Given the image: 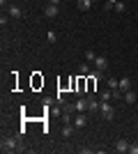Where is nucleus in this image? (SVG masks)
I'll return each mask as SVG.
<instances>
[{"label": "nucleus", "instance_id": "1", "mask_svg": "<svg viewBox=\"0 0 138 154\" xmlns=\"http://www.w3.org/2000/svg\"><path fill=\"white\" fill-rule=\"evenodd\" d=\"M0 149H2V152H16V149H21V147H19V140H16V138L7 136V138L0 140Z\"/></svg>", "mask_w": 138, "mask_h": 154}, {"label": "nucleus", "instance_id": "2", "mask_svg": "<svg viewBox=\"0 0 138 154\" xmlns=\"http://www.w3.org/2000/svg\"><path fill=\"white\" fill-rule=\"evenodd\" d=\"M99 113H101V117H104V120H113V117H115V106H113L111 101H101Z\"/></svg>", "mask_w": 138, "mask_h": 154}, {"label": "nucleus", "instance_id": "3", "mask_svg": "<svg viewBox=\"0 0 138 154\" xmlns=\"http://www.w3.org/2000/svg\"><path fill=\"white\" fill-rule=\"evenodd\" d=\"M74 127L76 129H83V127H87V115L85 113H76V115H74Z\"/></svg>", "mask_w": 138, "mask_h": 154}, {"label": "nucleus", "instance_id": "4", "mask_svg": "<svg viewBox=\"0 0 138 154\" xmlns=\"http://www.w3.org/2000/svg\"><path fill=\"white\" fill-rule=\"evenodd\" d=\"M101 108V101H99V97H87V110H90V113H97V110Z\"/></svg>", "mask_w": 138, "mask_h": 154}, {"label": "nucleus", "instance_id": "5", "mask_svg": "<svg viewBox=\"0 0 138 154\" xmlns=\"http://www.w3.org/2000/svg\"><path fill=\"white\" fill-rule=\"evenodd\" d=\"M94 69H99V71H106L108 69V58H104V55H97V60H94Z\"/></svg>", "mask_w": 138, "mask_h": 154}, {"label": "nucleus", "instance_id": "6", "mask_svg": "<svg viewBox=\"0 0 138 154\" xmlns=\"http://www.w3.org/2000/svg\"><path fill=\"white\" fill-rule=\"evenodd\" d=\"M74 131H76V127H74V124H65V127L60 129L62 138H72V136H74Z\"/></svg>", "mask_w": 138, "mask_h": 154}, {"label": "nucleus", "instance_id": "7", "mask_svg": "<svg viewBox=\"0 0 138 154\" xmlns=\"http://www.w3.org/2000/svg\"><path fill=\"white\" fill-rule=\"evenodd\" d=\"M9 16H12V19H21V16H23V9H21L19 5H9Z\"/></svg>", "mask_w": 138, "mask_h": 154}, {"label": "nucleus", "instance_id": "8", "mask_svg": "<svg viewBox=\"0 0 138 154\" xmlns=\"http://www.w3.org/2000/svg\"><path fill=\"white\" fill-rule=\"evenodd\" d=\"M118 90H122V92H129L131 90V81H129V78H120V85H118Z\"/></svg>", "mask_w": 138, "mask_h": 154}, {"label": "nucleus", "instance_id": "9", "mask_svg": "<svg viewBox=\"0 0 138 154\" xmlns=\"http://www.w3.org/2000/svg\"><path fill=\"white\" fill-rule=\"evenodd\" d=\"M115 152H129V143L122 140V138H120V140H115Z\"/></svg>", "mask_w": 138, "mask_h": 154}, {"label": "nucleus", "instance_id": "10", "mask_svg": "<svg viewBox=\"0 0 138 154\" xmlns=\"http://www.w3.org/2000/svg\"><path fill=\"white\" fill-rule=\"evenodd\" d=\"M44 14L48 16V19H53V16H58V5H46Z\"/></svg>", "mask_w": 138, "mask_h": 154}, {"label": "nucleus", "instance_id": "11", "mask_svg": "<svg viewBox=\"0 0 138 154\" xmlns=\"http://www.w3.org/2000/svg\"><path fill=\"white\" fill-rule=\"evenodd\" d=\"M92 2H94V0H78V2H76V7H78L81 12H87V9L92 7Z\"/></svg>", "mask_w": 138, "mask_h": 154}, {"label": "nucleus", "instance_id": "12", "mask_svg": "<svg viewBox=\"0 0 138 154\" xmlns=\"http://www.w3.org/2000/svg\"><path fill=\"white\" fill-rule=\"evenodd\" d=\"M99 101H113V90L108 88V90L99 92Z\"/></svg>", "mask_w": 138, "mask_h": 154}, {"label": "nucleus", "instance_id": "13", "mask_svg": "<svg viewBox=\"0 0 138 154\" xmlns=\"http://www.w3.org/2000/svg\"><path fill=\"white\" fill-rule=\"evenodd\" d=\"M74 106H76V113H85L87 110V99H78Z\"/></svg>", "mask_w": 138, "mask_h": 154}, {"label": "nucleus", "instance_id": "14", "mask_svg": "<svg viewBox=\"0 0 138 154\" xmlns=\"http://www.w3.org/2000/svg\"><path fill=\"white\" fill-rule=\"evenodd\" d=\"M124 101H127V103H136V92H133V90L124 92Z\"/></svg>", "mask_w": 138, "mask_h": 154}, {"label": "nucleus", "instance_id": "15", "mask_svg": "<svg viewBox=\"0 0 138 154\" xmlns=\"http://www.w3.org/2000/svg\"><path fill=\"white\" fill-rule=\"evenodd\" d=\"M106 85H108V88H111V90H118V85H120V81H118V78H106Z\"/></svg>", "mask_w": 138, "mask_h": 154}, {"label": "nucleus", "instance_id": "16", "mask_svg": "<svg viewBox=\"0 0 138 154\" xmlns=\"http://www.w3.org/2000/svg\"><path fill=\"white\" fill-rule=\"evenodd\" d=\"M78 71H81V76H85L87 71H90V62H87V60H85V62H83V64H81V67H78Z\"/></svg>", "mask_w": 138, "mask_h": 154}, {"label": "nucleus", "instance_id": "17", "mask_svg": "<svg viewBox=\"0 0 138 154\" xmlns=\"http://www.w3.org/2000/svg\"><path fill=\"white\" fill-rule=\"evenodd\" d=\"M85 60L87 62H94V60H97V53L94 51H85Z\"/></svg>", "mask_w": 138, "mask_h": 154}, {"label": "nucleus", "instance_id": "18", "mask_svg": "<svg viewBox=\"0 0 138 154\" xmlns=\"http://www.w3.org/2000/svg\"><path fill=\"white\" fill-rule=\"evenodd\" d=\"M46 39H48V44H55V39H58V35L53 30H48V35H46Z\"/></svg>", "mask_w": 138, "mask_h": 154}, {"label": "nucleus", "instance_id": "19", "mask_svg": "<svg viewBox=\"0 0 138 154\" xmlns=\"http://www.w3.org/2000/svg\"><path fill=\"white\" fill-rule=\"evenodd\" d=\"M115 9H118V12L122 14V12H127V5L122 2V0H118V2H115Z\"/></svg>", "mask_w": 138, "mask_h": 154}, {"label": "nucleus", "instance_id": "20", "mask_svg": "<svg viewBox=\"0 0 138 154\" xmlns=\"http://www.w3.org/2000/svg\"><path fill=\"white\" fill-rule=\"evenodd\" d=\"M129 154H138V143H129Z\"/></svg>", "mask_w": 138, "mask_h": 154}, {"label": "nucleus", "instance_id": "21", "mask_svg": "<svg viewBox=\"0 0 138 154\" xmlns=\"http://www.w3.org/2000/svg\"><path fill=\"white\" fill-rule=\"evenodd\" d=\"M115 2H118V0H106V5H104V9H111V7L115 5Z\"/></svg>", "mask_w": 138, "mask_h": 154}, {"label": "nucleus", "instance_id": "22", "mask_svg": "<svg viewBox=\"0 0 138 154\" xmlns=\"http://www.w3.org/2000/svg\"><path fill=\"white\" fill-rule=\"evenodd\" d=\"M7 2H9V0H0V7H2V9H5V5Z\"/></svg>", "mask_w": 138, "mask_h": 154}, {"label": "nucleus", "instance_id": "23", "mask_svg": "<svg viewBox=\"0 0 138 154\" xmlns=\"http://www.w3.org/2000/svg\"><path fill=\"white\" fill-rule=\"evenodd\" d=\"M48 5H60V0H48Z\"/></svg>", "mask_w": 138, "mask_h": 154}, {"label": "nucleus", "instance_id": "24", "mask_svg": "<svg viewBox=\"0 0 138 154\" xmlns=\"http://www.w3.org/2000/svg\"><path fill=\"white\" fill-rule=\"evenodd\" d=\"M136 19H138V14H136Z\"/></svg>", "mask_w": 138, "mask_h": 154}]
</instances>
